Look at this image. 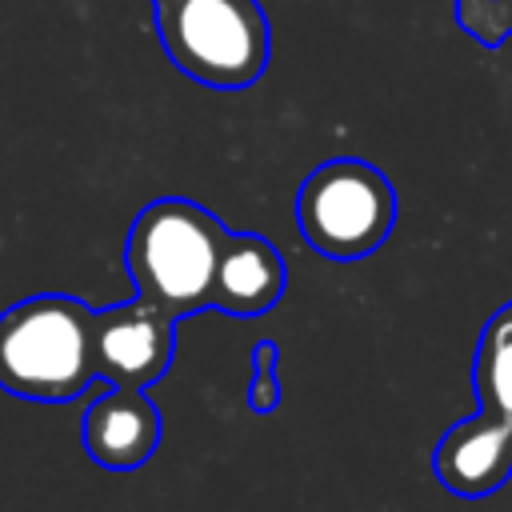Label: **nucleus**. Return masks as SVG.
Here are the masks:
<instances>
[{
    "mask_svg": "<svg viewBox=\"0 0 512 512\" xmlns=\"http://www.w3.org/2000/svg\"><path fill=\"white\" fill-rule=\"evenodd\" d=\"M228 228L220 216L184 196L148 200L128 228L124 264L136 300L152 304L168 320H184L208 308L216 256Z\"/></svg>",
    "mask_w": 512,
    "mask_h": 512,
    "instance_id": "obj_1",
    "label": "nucleus"
},
{
    "mask_svg": "<svg viewBox=\"0 0 512 512\" xmlns=\"http://www.w3.org/2000/svg\"><path fill=\"white\" fill-rule=\"evenodd\" d=\"M96 380L92 308L68 292H36L0 312V388L32 404H72Z\"/></svg>",
    "mask_w": 512,
    "mask_h": 512,
    "instance_id": "obj_2",
    "label": "nucleus"
},
{
    "mask_svg": "<svg viewBox=\"0 0 512 512\" xmlns=\"http://www.w3.org/2000/svg\"><path fill=\"white\" fill-rule=\"evenodd\" d=\"M164 56L196 84L240 92L268 68V20L260 0H164L152 4Z\"/></svg>",
    "mask_w": 512,
    "mask_h": 512,
    "instance_id": "obj_3",
    "label": "nucleus"
},
{
    "mask_svg": "<svg viewBox=\"0 0 512 512\" xmlns=\"http://www.w3.org/2000/svg\"><path fill=\"white\" fill-rule=\"evenodd\" d=\"M292 212L312 252L328 260H360L392 236L396 188L376 164L360 156H336L300 180Z\"/></svg>",
    "mask_w": 512,
    "mask_h": 512,
    "instance_id": "obj_4",
    "label": "nucleus"
},
{
    "mask_svg": "<svg viewBox=\"0 0 512 512\" xmlns=\"http://www.w3.org/2000/svg\"><path fill=\"white\" fill-rule=\"evenodd\" d=\"M176 352V320L144 300H124L92 312V360L96 380L112 388H152Z\"/></svg>",
    "mask_w": 512,
    "mask_h": 512,
    "instance_id": "obj_5",
    "label": "nucleus"
},
{
    "mask_svg": "<svg viewBox=\"0 0 512 512\" xmlns=\"http://www.w3.org/2000/svg\"><path fill=\"white\" fill-rule=\"evenodd\" d=\"M160 408L148 400L144 388H112L88 404L84 412V452L104 472H136L160 448Z\"/></svg>",
    "mask_w": 512,
    "mask_h": 512,
    "instance_id": "obj_6",
    "label": "nucleus"
},
{
    "mask_svg": "<svg viewBox=\"0 0 512 512\" xmlns=\"http://www.w3.org/2000/svg\"><path fill=\"white\" fill-rule=\"evenodd\" d=\"M288 288V264L284 252L264 240L260 232H228L216 256L208 308L228 316H264L280 304Z\"/></svg>",
    "mask_w": 512,
    "mask_h": 512,
    "instance_id": "obj_7",
    "label": "nucleus"
},
{
    "mask_svg": "<svg viewBox=\"0 0 512 512\" xmlns=\"http://www.w3.org/2000/svg\"><path fill=\"white\" fill-rule=\"evenodd\" d=\"M476 396L480 408L468 416L488 432L512 440V308L488 320L476 352Z\"/></svg>",
    "mask_w": 512,
    "mask_h": 512,
    "instance_id": "obj_8",
    "label": "nucleus"
},
{
    "mask_svg": "<svg viewBox=\"0 0 512 512\" xmlns=\"http://www.w3.org/2000/svg\"><path fill=\"white\" fill-rule=\"evenodd\" d=\"M248 408L268 416L280 408V344L260 340L252 348V384H248Z\"/></svg>",
    "mask_w": 512,
    "mask_h": 512,
    "instance_id": "obj_9",
    "label": "nucleus"
},
{
    "mask_svg": "<svg viewBox=\"0 0 512 512\" xmlns=\"http://www.w3.org/2000/svg\"><path fill=\"white\" fill-rule=\"evenodd\" d=\"M508 36H512V0H488V8H484V32H480L476 44L496 48Z\"/></svg>",
    "mask_w": 512,
    "mask_h": 512,
    "instance_id": "obj_10",
    "label": "nucleus"
},
{
    "mask_svg": "<svg viewBox=\"0 0 512 512\" xmlns=\"http://www.w3.org/2000/svg\"><path fill=\"white\" fill-rule=\"evenodd\" d=\"M484 8H488V0H456V24L472 40H480V32H484Z\"/></svg>",
    "mask_w": 512,
    "mask_h": 512,
    "instance_id": "obj_11",
    "label": "nucleus"
},
{
    "mask_svg": "<svg viewBox=\"0 0 512 512\" xmlns=\"http://www.w3.org/2000/svg\"><path fill=\"white\" fill-rule=\"evenodd\" d=\"M152 4H164V0H152Z\"/></svg>",
    "mask_w": 512,
    "mask_h": 512,
    "instance_id": "obj_12",
    "label": "nucleus"
}]
</instances>
